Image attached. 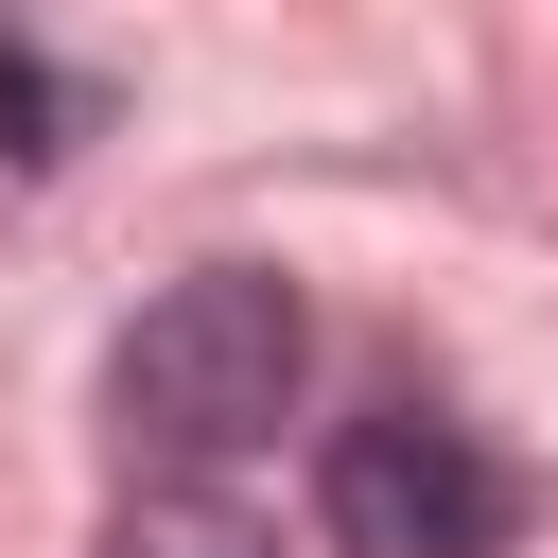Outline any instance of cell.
Here are the masks:
<instances>
[{
    "label": "cell",
    "instance_id": "cell-1",
    "mask_svg": "<svg viewBox=\"0 0 558 558\" xmlns=\"http://www.w3.org/2000/svg\"><path fill=\"white\" fill-rule=\"evenodd\" d=\"M296 384H314V314H296V279H279V262H192V279H157V296H140V331L105 349L122 436H140V453H174V471L262 453V436L296 418Z\"/></svg>",
    "mask_w": 558,
    "mask_h": 558
},
{
    "label": "cell",
    "instance_id": "cell-3",
    "mask_svg": "<svg viewBox=\"0 0 558 558\" xmlns=\"http://www.w3.org/2000/svg\"><path fill=\"white\" fill-rule=\"evenodd\" d=\"M87 122H105V87H87V70H52L35 35H0V157H17V174H52Z\"/></svg>",
    "mask_w": 558,
    "mask_h": 558
},
{
    "label": "cell",
    "instance_id": "cell-2",
    "mask_svg": "<svg viewBox=\"0 0 558 558\" xmlns=\"http://www.w3.org/2000/svg\"><path fill=\"white\" fill-rule=\"evenodd\" d=\"M523 506H541V488H523L453 401H366V418H331V453H314L331 558H506Z\"/></svg>",
    "mask_w": 558,
    "mask_h": 558
},
{
    "label": "cell",
    "instance_id": "cell-4",
    "mask_svg": "<svg viewBox=\"0 0 558 558\" xmlns=\"http://www.w3.org/2000/svg\"><path fill=\"white\" fill-rule=\"evenodd\" d=\"M105 558H279L244 506H209V488H157V506H122L105 523Z\"/></svg>",
    "mask_w": 558,
    "mask_h": 558
}]
</instances>
